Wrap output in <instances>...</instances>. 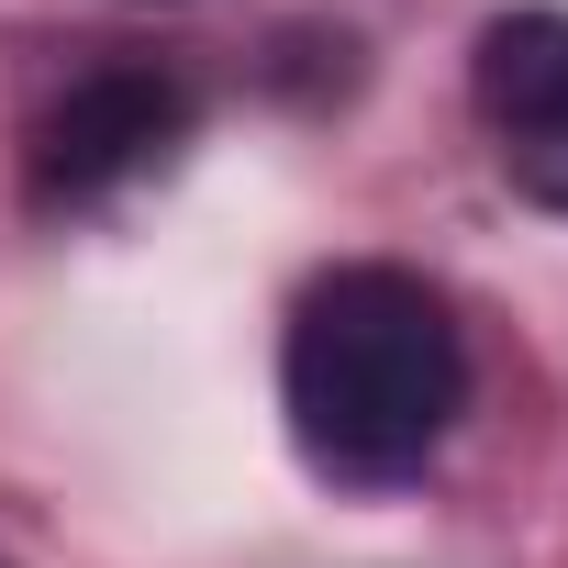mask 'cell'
I'll list each match as a JSON object with an SVG mask.
<instances>
[{
  "label": "cell",
  "instance_id": "cell-1",
  "mask_svg": "<svg viewBox=\"0 0 568 568\" xmlns=\"http://www.w3.org/2000/svg\"><path fill=\"white\" fill-rule=\"evenodd\" d=\"M278 413L313 479L413 490L468 413V324L402 256H346L278 324Z\"/></svg>",
  "mask_w": 568,
  "mask_h": 568
},
{
  "label": "cell",
  "instance_id": "cell-2",
  "mask_svg": "<svg viewBox=\"0 0 568 568\" xmlns=\"http://www.w3.org/2000/svg\"><path fill=\"white\" fill-rule=\"evenodd\" d=\"M190 123H201V101H190L179 68H145V57L90 68V79H68L57 112L34 123L23 190H34V212H90V201L134 190L145 168H168V156L190 145Z\"/></svg>",
  "mask_w": 568,
  "mask_h": 568
},
{
  "label": "cell",
  "instance_id": "cell-3",
  "mask_svg": "<svg viewBox=\"0 0 568 568\" xmlns=\"http://www.w3.org/2000/svg\"><path fill=\"white\" fill-rule=\"evenodd\" d=\"M501 156V179L524 190V201H546V212H568V112L546 123V134H524V145H490Z\"/></svg>",
  "mask_w": 568,
  "mask_h": 568
}]
</instances>
